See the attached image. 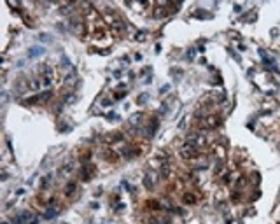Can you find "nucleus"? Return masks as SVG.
<instances>
[{
  "mask_svg": "<svg viewBox=\"0 0 280 224\" xmlns=\"http://www.w3.org/2000/svg\"><path fill=\"white\" fill-rule=\"evenodd\" d=\"M40 82H42V86H46V88H49L53 82H54V70H51V68H46V70H42V77H40Z\"/></svg>",
  "mask_w": 280,
  "mask_h": 224,
  "instance_id": "nucleus-1",
  "label": "nucleus"
},
{
  "mask_svg": "<svg viewBox=\"0 0 280 224\" xmlns=\"http://www.w3.org/2000/svg\"><path fill=\"white\" fill-rule=\"evenodd\" d=\"M180 156H182V158H186V159L194 158V156H196V147L186 142V144L182 145V149H180Z\"/></svg>",
  "mask_w": 280,
  "mask_h": 224,
  "instance_id": "nucleus-2",
  "label": "nucleus"
},
{
  "mask_svg": "<svg viewBox=\"0 0 280 224\" xmlns=\"http://www.w3.org/2000/svg\"><path fill=\"white\" fill-rule=\"evenodd\" d=\"M30 217H32V214H30L28 210H25V212H21V214H18V216L14 217V224H26Z\"/></svg>",
  "mask_w": 280,
  "mask_h": 224,
  "instance_id": "nucleus-3",
  "label": "nucleus"
},
{
  "mask_svg": "<svg viewBox=\"0 0 280 224\" xmlns=\"http://www.w3.org/2000/svg\"><path fill=\"white\" fill-rule=\"evenodd\" d=\"M40 53H44V49H40V47H32V49L28 51V56H30V58H35V54H40Z\"/></svg>",
  "mask_w": 280,
  "mask_h": 224,
  "instance_id": "nucleus-4",
  "label": "nucleus"
},
{
  "mask_svg": "<svg viewBox=\"0 0 280 224\" xmlns=\"http://www.w3.org/2000/svg\"><path fill=\"white\" fill-rule=\"evenodd\" d=\"M140 119H142V114L138 112V114H135V116H131V117H130V124H131V126H135Z\"/></svg>",
  "mask_w": 280,
  "mask_h": 224,
  "instance_id": "nucleus-5",
  "label": "nucleus"
},
{
  "mask_svg": "<svg viewBox=\"0 0 280 224\" xmlns=\"http://www.w3.org/2000/svg\"><path fill=\"white\" fill-rule=\"evenodd\" d=\"M74 191H75V182H68L67 187H65V193H67V195H72Z\"/></svg>",
  "mask_w": 280,
  "mask_h": 224,
  "instance_id": "nucleus-6",
  "label": "nucleus"
},
{
  "mask_svg": "<svg viewBox=\"0 0 280 224\" xmlns=\"http://www.w3.org/2000/svg\"><path fill=\"white\" fill-rule=\"evenodd\" d=\"M56 214H58V210H56V209H49V212H46V214H44V219H51V217H54Z\"/></svg>",
  "mask_w": 280,
  "mask_h": 224,
  "instance_id": "nucleus-7",
  "label": "nucleus"
},
{
  "mask_svg": "<svg viewBox=\"0 0 280 224\" xmlns=\"http://www.w3.org/2000/svg\"><path fill=\"white\" fill-rule=\"evenodd\" d=\"M72 170H74V168H72V163H70V165H67V166L61 170V173H63V175H67V173H68V172H72Z\"/></svg>",
  "mask_w": 280,
  "mask_h": 224,
  "instance_id": "nucleus-8",
  "label": "nucleus"
}]
</instances>
